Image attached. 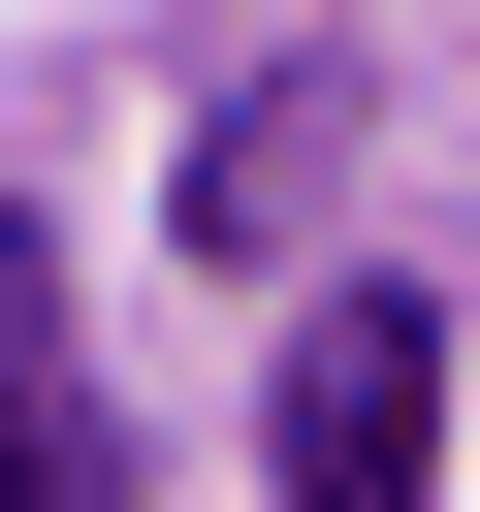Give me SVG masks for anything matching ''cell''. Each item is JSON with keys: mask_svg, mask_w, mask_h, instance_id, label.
I'll return each instance as SVG.
<instances>
[{"mask_svg": "<svg viewBox=\"0 0 480 512\" xmlns=\"http://www.w3.org/2000/svg\"><path fill=\"white\" fill-rule=\"evenodd\" d=\"M288 512H448V320L416 288H320L288 320Z\"/></svg>", "mask_w": 480, "mask_h": 512, "instance_id": "1", "label": "cell"}, {"mask_svg": "<svg viewBox=\"0 0 480 512\" xmlns=\"http://www.w3.org/2000/svg\"><path fill=\"white\" fill-rule=\"evenodd\" d=\"M0 512H128V416H96V352H64V256L0 224Z\"/></svg>", "mask_w": 480, "mask_h": 512, "instance_id": "2", "label": "cell"}]
</instances>
